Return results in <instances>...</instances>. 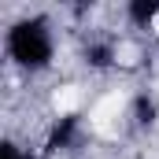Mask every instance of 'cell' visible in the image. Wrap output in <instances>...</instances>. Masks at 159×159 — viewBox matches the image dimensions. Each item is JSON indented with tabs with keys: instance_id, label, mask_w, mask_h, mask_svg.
Listing matches in <instances>:
<instances>
[{
	"instance_id": "obj_1",
	"label": "cell",
	"mask_w": 159,
	"mask_h": 159,
	"mask_svg": "<svg viewBox=\"0 0 159 159\" xmlns=\"http://www.w3.org/2000/svg\"><path fill=\"white\" fill-rule=\"evenodd\" d=\"M4 56L11 59V67L41 74L52 67L56 59V30L48 22V15H22L7 26L4 34Z\"/></svg>"
},
{
	"instance_id": "obj_2",
	"label": "cell",
	"mask_w": 159,
	"mask_h": 159,
	"mask_svg": "<svg viewBox=\"0 0 159 159\" xmlns=\"http://www.w3.org/2000/svg\"><path fill=\"white\" fill-rule=\"evenodd\" d=\"M81 141V115H59V119L48 126V137H44V152H74Z\"/></svg>"
},
{
	"instance_id": "obj_3",
	"label": "cell",
	"mask_w": 159,
	"mask_h": 159,
	"mask_svg": "<svg viewBox=\"0 0 159 159\" xmlns=\"http://www.w3.org/2000/svg\"><path fill=\"white\" fill-rule=\"evenodd\" d=\"M81 59H85L89 70H107V67H115L119 48H115V41H111V37H89V41H85V48H81Z\"/></svg>"
},
{
	"instance_id": "obj_4",
	"label": "cell",
	"mask_w": 159,
	"mask_h": 159,
	"mask_svg": "<svg viewBox=\"0 0 159 159\" xmlns=\"http://www.w3.org/2000/svg\"><path fill=\"white\" fill-rule=\"evenodd\" d=\"M122 15H126V22H129L133 30H148L159 19V0H129Z\"/></svg>"
},
{
	"instance_id": "obj_5",
	"label": "cell",
	"mask_w": 159,
	"mask_h": 159,
	"mask_svg": "<svg viewBox=\"0 0 159 159\" xmlns=\"http://www.w3.org/2000/svg\"><path fill=\"white\" fill-rule=\"evenodd\" d=\"M129 119L137 129H152L159 122V100L156 96H148V93H141L137 100H133V111H129Z\"/></svg>"
},
{
	"instance_id": "obj_6",
	"label": "cell",
	"mask_w": 159,
	"mask_h": 159,
	"mask_svg": "<svg viewBox=\"0 0 159 159\" xmlns=\"http://www.w3.org/2000/svg\"><path fill=\"white\" fill-rule=\"evenodd\" d=\"M0 159H30V152H26L19 141H11V137H7V141L0 144Z\"/></svg>"
}]
</instances>
